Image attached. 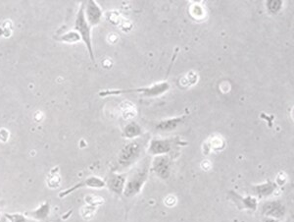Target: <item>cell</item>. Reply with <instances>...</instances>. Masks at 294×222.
<instances>
[{
    "mask_svg": "<svg viewBox=\"0 0 294 222\" xmlns=\"http://www.w3.org/2000/svg\"><path fill=\"white\" fill-rule=\"evenodd\" d=\"M34 117H35V120H36L37 122H40V121L43 119L44 115H43V113H42L41 111H37Z\"/></svg>",
    "mask_w": 294,
    "mask_h": 222,
    "instance_id": "f1b7e54d",
    "label": "cell"
},
{
    "mask_svg": "<svg viewBox=\"0 0 294 222\" xmlns=\"http://www.w3.org/2000/svg\"><path fill=\"white\" fill-rule=\"evenodd\" d=\"M228 200L232 201L234 205L241 211L255 212L258 209V199L252 196H241L238 193L230 190L227 194Z\"/></svg>",
    "mask_w": 294,
    "mask_h": 222,
    "instance_id": "ba28073f",
    "label": "cell"
},
{
    "mask_svg": "<svg viewBox=\"0 0 294 222\" xmlns=\"http://www.w3.org/2000/svg\"><path fill=\"white\" fill-rule=\"evenodd\" d=\"M143 135V129L137 122L128 123L123 130V137L130 140H135Z\"/></svg>",
    "mask_w": 294,
    "mask_h": 222,
    "instance_id": "5bb4252c",
    "label": "cell"
},
{
    "mask_svg": "<svg viewBox=\"0 0 294 222\" xmlns=\"http://www.w3.org/2000/svg\"><path fill=\"white\" fill-rule=\"evenodd\" d=\"M85 203L89 206H93V207H96L98 208L99 206H101L103 203H104V200L103 198L101 197H97V196H93V195H88L85 197L84 199Z\"/></svg>",
    "mask_w": 294,
    "mask_h": 222,
    "instance_id": "7402d4cb",
    "label": "cell"
},
{
    "mask_svg": "<svg viewBox=\"0 0 294 222\" xmlns=\"http://www.w3.org/2000/svg\"><path fill=\"white\" fill-rule=\"evenodd\" d=\"M96 211H97L96 207L86 205L80 209V216L84 221H90L94 218Z\"/></svg>",
    "mask_w": 294,
    "mask_h": 222,
    "instance_id": "ffe728a7",
    "label": "cell"
},
{
    "mask_svg": "<svg viewBox=\"0 0 294 222\" xmlns=\"http://www.w3.org/2000/svg\"><path fill=\"white\" fill-rule=\"evenodd\" d=\"M150 165V160L147 157L134 167V169L126 179V185L123 195L127 199H133L143 191L149 178Z\"/></svg>",
    "mask_w": 294,
    "mask_h": 222,
    "instance_id": "6da1fadb",
    "label": "cell"
},
{
    "mask_svg": "<svg viewBox=\"0 0 294 222\" xmlns=\"http://www.w3.org/2000/svg\"><path fill=\"white\" fill-rule=\"evenodd\" d=\"M170 90V84L168 82H160L153 84L151 86H147L138 89H128V90H108L99 93V96L102 98L112 97V96H121L128 94H135L139 97L144 98H157L166 94Z\"/></svg>",
    "mask_w": 294,
    "mask_h": 222,
    "instance_id": "3957f363",
    "label": "cell"
},
{
    "mask_svg": "<svg viewBox=\"0 0 294 222\" xmlns=\"http://www.w3.org/2000/svg\"><path fill=\"white\" fill-rule=\"evenodd\" d=\"M182 144L186 145V143H183L182 140L178 138H174V139L154 138L150 141L147 151L150 155H153V156L165 155L172 152V150L176 146H182Z\"/></svg>",
    "mask_w": 294,
    "mask_h": 222,
    "instance_id": "5b68a950",
    "label": "cell"
},
{
    "mask_svg": "<svg viewBox=\"0 0 294 222\" xmlns=\"http://www.w3.org/2000/svg\"><path fill=\"white\" fill-rule=\"evenodd\" d=\"M144 143L145 142L142 139H135L126 144L118 154L117 167L114 169V171L119 173L135 165L142 156V152L145 147Z\"/></svg>",
    "mask_w": 294,
    "mask_h": 222,
    "instance_id": "7a4b0ae2",
    "label": "cell"
},
{
    "mask_svg": "<svg viewBox=\"0 0 294 222\" xmlns=\"http://www.w3.org/2000/svg\"><path fill=\"white\" fill-rule=\"evenodd\" d=\"M283 5H284V2L281 0H269L266 3V7L268 9V12L273 15L278 14L282 10Z\"/></svg>",
    "mask_w": 294,
    "mask_h": 222,
    "instance_id": "44dd1931",
    "label": "cell"
},
{
    "mask_svg": "<svg viewBox=\"0 0 294 222\" xmlns=\"http://www.w3.org/2000/svg\"><path fill=\"white\" fill-rule=\"evenodd\" d=\"M186 117H187V115H182V116H178V117H173V118L161 120L160 122H158L156 124V130L160 131V132H172V131L178 129V127L184 123Z\"/></svg>",
    "mask_w": 294,
    "mask_h": 222,
    "instance_id": "4fadbf2b",
    "label": "cell"
},
{
    "mask_svg": "<svg viewBox=\"0 0 294 222\" xmlns=\"http://www.w3.org/2000/svg\"><path fill=\"white\" fill-rule=\"evenodd\" d=\"M55 39L60 42H65V43H76L79 40H81L79 35L74 30L71 31V32H68V33H65L61 36L55 37Z\"/></svg>",
    "mask_w": 294,
    "mask_h": 222,
    "instance_id": "d6986e66",
    "label": "cell"
},
{
    "mask_svg": "<svg viewBox=\"0 0 294 222\" xmlns=\"http://www.w3.org/2000/svg\"><path fill=\"white\" fill-rule=\"evenodd\" d=\"M263 222H281L280 220H276V219H271V218H266Z\"/></svg>",
    "mask_w": 294,
    "mask_h": 222,
    "instance_id": "4dcf8cb0",
    "label": "cell"
},
{
    "mask_svg": "<svg viewBox=\"0 0 294 222\" xmlns=\"http://www.w3.org/2000/svg\"><path fill=\"white\" fill-rule=\"evenodd\" d=\"M118 39H119L118 36H116V35L113 34V33L108 36V41L111 42V43H116V42L118 41Z\"/></svg>",
    "mask_w": 294,
    "mask_h": 222,
    "instance_id": "f546056e",
    "label": "cell"
},
{
    "mask_svg": "<svg viewBox=\"0 0 294 222\" xmlns=\"http://www.w3.org/2000/svg\"><path fill=\"white\" fill-rule=\"evenodd\" d=\"M204 9L203 7H201L200 5L196 4V5H193V8L191 9V14L193 17H196V18H203V15H204Z\"/></svg>",
    "mask_w": 294,
    "mask_h": 222,
    "instance_id": "cb8c5ba5",
    "label": "cell"
},
{
    "mask_svg": "<svg viewBox=\"0 0 294 222\" xmlns=\"http://www.w3.org/2000/svg\"><path fill=\"white\" fill-rule=\"evenodd\" d=\"M261 214L266 218L281 220L286 215V206L282 201H268L261 206Z\"/></svg>",
    "mask_w": 294,
    "mask_h": 222,
    "instance_id": "52a82bcc",
    "label": "cell"
},
{
    "mask_svg": "<svg viewBox=\"0 0 294 222\" xmlns=\"http://www.w3.org/2000/svg\"><path fill=\"white\" fill-rule=\"evenodd\" d=\"M127 176L125 174H120L117 172H111L108 176V179L105 181L106 186L112 193L122 196L124 193V189L126 185Z\"/></svg>",
    "mask_w": 294,
    "mask_h": 222,
    "instance_id": "8fae6325",
    "label": "cell"
},
{
    "mask_svg": "<svg viewBox=\"0 0 294 222\" xmlns=\"http://www.w3.org/2000/svg\"><path fill=\"white\" fill-rule=\"evenodd\" d=\"M5 219L8 222H28L25 216L21 214H13V215H5Z\"/></svg>",
    "mask_w": 294,
    "mask_h": 222,
    "instance_id": "603a6c76",
    "label": "cell"
},
{
    "mask_svg": "<svg viewBox=\"0 0 294 222\" xmlns=\"http://www.w3.org/2000/svg\"><path fill=\"white\" fill-rule=\"evenodd\" d=\"M150 168L159 178L167 180L172 172V159L168 154L154 156Z\"/></svg>",
    "mask_w": 294,
    "mask_h": 222,
    "instance_id": "8992f818",
    "label": "cell"
},
{
    "mask_svg": "<svg viewBox=\"0 0 294 222\" xmlns=\"http://www.w3.org/2000/svg\"><path fill=\"white\" fill-rule=\"evenodd\" d=\"M10 139V132L5 129V128H1L0 129V142L1 143H7Z\"/></svg>",
    "mask_w": 294,
    "mask_h": 222,
    "instance_id": "d4e9b609",
    "label": "cell"
},
{
    "mask_svg": "<svg viewBox=\"0 0 294 222\" xmlns=\"http://www.w3.org/2000/svg\"><path fill=\"white\" fill-rule=\"evenodd\" d=\"M105 187H106V182H105L103 179H101V178H99V177H97V176H90V177H87V178H85L84 180H82V181H80V182L74 184V185L72 186V187H70V188H68V189L62 191V192L58 195V197L61 198V199H63V198H65V197L69 196L71 193H73L74 191H77L78 189H81V188L102 189V188H105Z\"/></svg>",
    "mask_w": 294,
    "mask_h": 222,
    "instance_id": "9c48e42d",
    "label": "cell"
},
{
    "mask_svg": "<svg viewBox=\"0 0 294 222\" xmlns=\"http://www.w3.org/2000/svg\"><path fill=\"white\" fill-rule=\"evenodd\" d=\"M278 187L279 186L277 185L275 182L267 181L259 185H253L251 187V189L256 199H267L276 193Z\"/></svg>",
    "mask_w": 294,
    "mask_h": 222,
    "instance_id": "7c38bea8",
    "label": "cell"
},
{
    "mask_svg": "<svg viewBox=\"0 0 294 222\" xmlns=\"http://www.w3.org/2000/svg\"><path fill=\"white\" fill-rule=\"evenodd\" d=\"M46 184L50 189H57L61 184V177L58 173V168L52 169V171L49 173L46 179Z\"/></svg>",
    "mask_w": 294,
    "mask_h": 222,
    "instance_id": "ac0fdd59",
    "label": "cell"
},
{
    "mask_svg": "<svg viewBox=\"0 0 294 222\" xmlns=\"http://www.w3.org/2000/svg\"><path fill=\"white\" fill-rule=\"evenodd\" d=\"M84 14L90 27H95L102 21L103 12L96 1L88 0L84 3Z\"/></svg>",
    "mask_w": 294,
    "mask_h": 222,
    "instance_id": "30bf717a",
    "label": "cell"
},
{
    "mask_svg": "<svg viewBox=\"0 0 294 222\" xmlns=\"http://www.w3.org/2000/svg\"><path fill=\"white\" fill-rule=\"evenodd\" d=\"M225 147V142L220 136L211 137L208 142L205 144V151H220Z\"/></svg>",
    "mask_w": 294,
    "mask_h": 222,
    "instance_id": "2e32d148",
    "label": "cell"
},
{
    "mask_svg": "<svg viewBox=\"0 0 294 222\" xmlns=\"http://www.w3.org/2000/svg\"><path fill=\"white\" fill-rule=\"evenodd\" d=\"M74 31L79 35L81 40L84 42V45L88 51L89 57L93 63H95L94 52L92 47V39H91V27L86 21L85 14H84V2L81 3L74 20Z\"/></svg>",
    "mask_w": 294,
    "mask_h": 222,
    "instance_id": "277c9868",
    "label": "cell"
},
{
    "mask_svg": "<svg viewBox=\"0 0 294 222\" xmlns=\"http://www.w3.org/2000/svg\"><path fill=\"white\" fill-rule=\"evenodd\" d=\"M201 167H202V169L203 170H209V169H211V167H212V163L209 161V160H204L202 163H201Z\"/></svg>",
    "mask_w": 294,
    "mask_h": 222,
    "instance_id": "83f0119b",
    "label": "cell"
},
{
    "mask_svg": "<svg viewBox=\"0 0 294 222\" xmlns=\"http://www.w3.org/2000/svg\"><path fill=\"white\" fill-rule=\"evenodd\" d=\"M49 212H50V206L49 203H43L42 205H40L37 210L32 211L30 213H27L28 217H31L35 220H37L38 222H45L48 219L49 216Z\"/></svg>",
    "mask_w": 294,
    "mask_h": 222,
    "instance_id": "9a60e30c",
    "label": "cell"
},
{
    "mask_svg": "<svg viewBox=\"0 0 294 222\" xmlns=\"http://www.w3.org/2000/svg\"><path fill=\"white\" fill-rule=\"evenodd\" d=\"M287 180H288V176H287V174H286L285 172H280V173L278 174V176H277V179H276L275 183L278 186H283L286 184Z\"/></svg>",
    "mask_w": 294,
    "mask_h": 222,
    "instance_id": "484cf974",
    "label": "cell"
},
{
    "mask_svg": "<svg viewBox=\"0 0 294 222\" xmlns=\"http://www.w3.org/2000/svg\"><path fill=\"white\" fill-rule=\"evenodd\" d=\"M122 116L126 120H132L137 115V110L135 106L130 102H124L121 106Z\"/></svg>",
    "mask_w": 294,
    "mask_h": 222,
    "instance_id": "e0dca14e",
    "label": "cell"
},
{
    "mask_svg": "<svg viewBox=\"0 0 294 222\" xmlns=\"http://www.w3.org/2000/svg\"><path fill=\"white\" fill-rule=\"evenodd\" d=\"M164 203H165V205H166L168 208H173V207L177 204V198H176L175 196H173V195H170V196H168V197L165 199Z\"/></svg>",
    "mask_w": 294,
    "mask_h": 222,
    "instance_id": "4316f807",
    "label": "cell"
}]
</instances>
